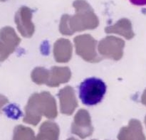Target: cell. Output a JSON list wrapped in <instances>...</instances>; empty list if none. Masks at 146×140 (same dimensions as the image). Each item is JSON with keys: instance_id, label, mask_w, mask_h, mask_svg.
Masks as SVG:
<instances>
[{"instance_id": "obj_1", "label": "cell", "mask_w": 146, "mask_h": 140, "mask_svg": "<svg viewBox=\"0 0 146 140\" xmlns=\"http://www.w3.org/2000/svg\"><path fill=\"white\" fill-rule=\"evenodd\" d=\"M106 92V85L100 78H89L79 85L78 95L83 104L87 106L97 105L104 98Z\"/></svg>"}, {"instance_id": "obj_2", "label": "cell", "mask_w": 146, "mask_h": 140, "mask_svg": "<svg viewBox=\"0 0 146 140\" xmlns=\"http://www.w3.org/2000/svg\"><path fill=\"white\" fill-rule=\"evenodd\" d=\"M120 140H145L139 122H133L128 129H125L119 137Z\"/></svg>"}, {"instance_id": "obj_3", "label": "cell", "mask_w": 146, "mask_h": 140, "mask_svg": "<svg viewBox=\"0 0 146 140\" xmlns=\"http://www.w3.org/2000/svg\"><path fill=\"white\" fill-rule=\"evenodd\" d=\"M133 4L137 6L146 5V0H129Z\"/></svg>"}, {"instance_id": "obj_4", "label": "cell", "mask_w": 146, "mask_h": 140, "mask_svg": "<svg viewBox=\"0 0 146 140\" xmlns=\"http://www.w3.org/2000/svg\"><path fill=\"white\" fill-rule=\"evenodd\" d=\"M143 102L146 105V91H145V94H144V95H143Z\"/></svg>"}, {"instance_id": "obj_5", "label": "cell", "mask_w": 146, "mask_h": 140, "mask_svg": "<svg viewBox=\"0 0 146 140\" xmlns=\"http://www.w3.org/2000/svg\"><path fill=\"white\" fill-rule=\"evenodd\" d=\"M1 1H5V0H1Z\"/></svg>"}, {"instance_id": "obj_6", "label": "cell", "mask_w": 146, "mask_h": 140, "mask_svg": "<svg viewBox=\"0 0 146 140\" xmlns=\"http://www.w3.org/2000/svg\"><path fill=\"white\" fill-rule=\"evenodd\" d=\"M145 123H146V119H145Z\"/></svg>"}]
</instances>
